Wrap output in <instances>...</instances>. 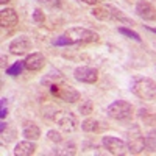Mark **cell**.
Here are the masks:
<instances>
[{"label":"cell","instance_id":"obj_1","mask_svg":"<svg viewBox=\"0 0 156 156\" xmlns=\"http://www.w3.org/2000/svg\"><path fill=\"white\" fill-rule=\"evenodd\" d=\"M131 92L142 100H156V81L147 76L136 78L131 84Z\"/></svg>","mask_w":156,"mask_h":156},{"label":"cell","instance_id":"obj_2","mask_svg":"<svg viewBox=\"0 0 156 156\" xmlns=\"http://www.w3.org/2000/svg\"><path fill=\"white\" fill-rule=\"evenodd\" d=\"M92 14L98 20H119V22H126V23L133 25L131 19L125 17L120 9H117V8H114L111 5H97V6H94Z\"/></svg>","mask_w":156,"mask_h":156},{"label":"cell","instance_id":"obj_3","mask_svg":"<svg viewBox=\"0 0 156 156\" xmlns=\"http://www.w3.org/2000/svg\"><path fill=\"white\" fill-rule=\"evenodd\" d=\"M69 39L70 44H90V42H97L98 41V34L94 33L92 30H87L83 27H73L69 28L66 33H64Z\"/></svg>","mask_w":156,"mask_h":156},{"label":"cell","instance_id":"obj_4","mask_svg":"<svg viewBox=\"0 0 156 156\" xmlns=\"http://www.w3.org/2000/svg\"><path fill=\"white\" fill-rule=\"evenodd\" d=\"M134 114V106L125 100H115L106 108V115L114 120H126Z\"/></svg>","mask_w":156,"mask_h":156},{"label":"cell","instance_id":"obj_5","mask_svg":"<svg viewBox=\"0 0 156 156\" xmlns=\"http://www.w3.org/2000/svg\"><path fill=\"white\" fill-rule=\"evenodd\" d=\"M126 145L131 154H139L145 150V137L142 134L139 125H133L126 131Z\"/></svg>","mask_w":156,"mask_h":156},{"label":"cell","instance_id":"obj_6","mask_svg":"<svg viewBox=\"0 0 156 156\" xmlns=\"http://www.w3.org/2000/svg\"><path fill=\"white\" fill-rule=\"evenodd\" d=\"M50 90H51V94H53L56 98L66 101V103H75L81 97L80 92H78L75 87H72L69 84H62L61 81L50 84Z\"/></svg>","mask_w":156,"mask_h":156},{"label":"cell","instance_id":"obj_7","mask_svg":"<svg viewBox=\"0 0 156 156\" xmlns=\"http://www.w3.org/2000/svg\"><path fill=\"white\" fill-rule=\"evenodd\" d=\"M101 142H103V147H105L111 154H114V156H123V154H128L129 153L126 142L122 140V139H119V137L105 136Z\"/></svg>","mask_w":156,"mask_h":156},{"label":"cell","instance_id":"obj_8","mask_svg":"<svg viewBox=\"0 0 156 156\" xmlns=\"http://www.w3.org/2000/svg\"><path fill=\"white\" fill-rule=\"evenodd\" d=\"M51 120L56 122V125L62 129V131H66V133H73L75 128H76L75 117L70 112H66V111H56Z\"/></svg>","mask_w":156,"mask_h":156},{"label":"cell","instance_id":"obj_9","mask_svg":"<svg viewBox=\"0 0 156 156\" xmlns=\"http://www.w3.org/2000/svg\"><path fill=\"white\" fill-rule=\"evenodd\" d=\"M73 76L76 81L94 84L98 80V70L95 67H90V66H80L73 70Z\"/></svg>","mask_w":156,"mask_h":156},{"label":"cell","instance_id":"obj_10","mask_svg":"<svg viewBox=\"0 0 156 156\" xmlns=\"http://www.w3.org/2000/svg\"><path fill=\"white\" fill-rule=\"evenodd\" d=\"M33 48V44L30 41L28 36H17L16 39H12V41L9 42V51L12 55H25L28 53V51Z\"/></svg>","mask_w":156,"mask_h":156},{"label":"cell","instance_id":"obj_11","mask_svg":"<svg viewBox=\"0 0 156 156\" xmlns=\"http://www.w3.org/2000/svg\"><path fill=\"white\" fill-rule=\"evenodd\" d=\"M23 62H25V69L27 70L37 72L45 66V56L42 53H39V51H34V53H30L27 58H25Z\"/></svg>","mask_w":156,"mask_h":156},{"label":"cell","instance_id":"obj_12","mask_svg":"<svg viewBox=\"0 0 156 156\" xmlns=\"http://www.w3.org/2000/svg\"><path fill=\"white\" fill-rule=\"evenodd\" d=\"M136 12L144 20H156V8L145 0H140L136 3Z\"/></svg>","mask_w":156,"mask_h":156},{"label":"cell","instance_id":"obj_13","mask_svg":"<svg viewBox=\"0 0 156 156\" xmlns=\"http://www.w3.org/2000/svg\"><path fill=\"white\" fill-rule=\"evenodd\" d=\"M17 22H19V16L12 8H3L0 11V23H2V27L11 28L14 25H17Z\"/></svg>","mask_w":156,"mask_h":156},{"label":"cell","instance_id":"obj_14","mask_svg":"<svg viewBox=\"0 0 156 156\" xmlns=\"http://www.w3.org/2000/svg\"><path fill=\"white\" fill-rule=\"evenodd\" d=\"M22 134H23L25 139L37 140L39 137H41V128L31 120H25L23 125H22Z\"/></svg>","mask_w":156,"mask_h":156},{"label":"cell","instance_id":"obj_15","mask_svg":"<svg viewBox=\"0 0 156 156\" xmlns=\"http://www.w3.org/2000/svg\"><path fill=\"white\" fill-rule=\"evenodd\" d=\"M81 128H83V131L86 133H101V131H105V129L108 128L106 123H103L101 120H97V119H86L83 123H81Z\"/></svg>","mask_w":156,"mask_h":156},{"label":"cell","instance_id":"obj_16","mask_svg":"<svg viewBox=\"0 0 156 156\" xmlns=\"http://www.w3.org/2000/svg\"><path fill=\"white\" fill-rule=\"evenodd\" d=\"M36 140H30V139H27V140H22V142H19V144L16 145V148H14V153L16 156H30V154H33L34 151H36V144H34Z\"/></svg>","mask_w":156,"mask_h":156},{"label":"cell","instance_id":"obj_17","mask_svg":"<svg viewBox=\"0 0 156 156\" xmlns=\"http://www.w3.org/2000/svg\"><path fill=\"white\" fill-rule=\"evenodd\" d=\"M139 117H140V120L144 122L145 125L148 126H156V112L147 109V108H142L139 109Z\"/></svg>","mask_w":156,"mask_h":156},{"label":"cell","instance_id":"obj_18","mask_svg":"<svg viewBox=\"0 0 156 156\" xmlns=\"http://www.w3.org/2000/svg\"><path fill=\"white\" fill-rule=\"evenodd\" d=\"M145 150L156 153V129H150L145 134Z\"/></svg>","mask_w":156,"mask_h":156},{"label":"cell","instance_id":"obj_19","mask_svg":"<svg viewBox=\"0 0 156 156\" xmlns=\"http://www.w3.org/2000/svg\"><path fill=\"white\" fill-rule=\"evenodd\" d=\"M58 145H61V147L55 151V153H58V154H70V156H72V154L76 153V147L72 144V142L69 144V142H64V140H62L61 144H58Z\"/></svg>","mask_w":156,"mask_h":156},{"label":"cell","instance_id":"obj_20","mask_svg":"<svg viewBox=\"0 0 156 156\" xmlns=\"http://www.w3.org/2000/svg\"><path fill=\"white\" fill-rule=\"evenodd\" d=\"M23 67H25V62H23V61H17V62L12 64L11 67H8V69H6V75L17 76V75H20V73H22Z\"/></svg>","mask_w":156,"mask_h":156},{"label":"cell","instance_id":"obj_21","mask_svg":"<svg viewBox=\"0 0 156 156\" xmlns=\"http://www.w3.org/2000/svg\"><path fill=\"white\" fill-rule=\"evenodd\" d=\"M92 111H94V105L90 100H83L80 105H78V112L83 114V115H89Z\"/></svg>","mask_w":156,"mask_h":156},{"label":"cell","instance_id":"obj_22","mask_svg":"<svg viewBox=\"0 0 156 156\" xmlns=\"http://www.w3.org/2000/svg\"><path fill=\"white\" fill-rule=\"evenodd\" d=\"M47 137H48L50 142H53V144H61V142L64 140L62 134L59 131H56V129H50V131L47 133Z\"/></svg>","mask_w":156,"mask_h":156},{"label":"cell","instance_id":"obj_23","mask_svg":"<svg viewBox=\"0 0 156 156\" xmlns=\"http://www.w3.org/2000/svg\"><path fill=\"white\" fill-rule=\"evenodd\" d=\"M119 33H122V34H125V36H128V37L134 39V41H137V42L142 41V37H140L134 30H129V28H125V27H119Z\"/></svg>","mask_w":156,"mask_h":156},{"label":"cell","instance_id":"obj_24","mask_svg":"<svg viewBox=\"0 0 156 156\" xmlns=\"http://www.w3.org/2000/svg\"><path fill=\"white\" fill-rule=\"evenodd\" d=\"M33 19H34V22H36L37 25H41V23H44L45 16H44V12H42L41 9H34V12H33Z\"/></svg>","mask_w":156,"mask_h":156},{"label":"cell","instance_id":"obj_25","mask_svg":"<svg viewBox=\"0 0 156 156\" xmlns=\"http://www.w3.org/2000/svg\"><path fill=\"white\" fill-rule=\"evenodd\" d=\"M53 45H70V42H69V39L62 34V36H59V37L55 39V41H53Z\"/></svg>","mask_w":156,"mask_h":156},{"label":"cell","instance_id":"obj_26","mask_svg":"<svg viewBox=\"0 0 156 156\" xmlns=\"http://www.w3.org/2000/svg\"><path fill=\"white\" fill-rule=\"evenodd\" d=\"M39 2H42L44 5H47V6H50V8H55V6L59 5L58 0H39Z\"/></svg>","mask_w":156,"mask_h":156},{"label":"cell","instance_id":"obj_27","mask_svg":"<svg viewBox=\"0 0 156 156\" xmlns=\"http://www.w3.org/2000/svg\"><path fill=\"white\" fill-rule=\"evenodd\" d=\"M6 98H2V112H0V117H2V119H5L6 117Z\"/></svg>","mask_w":156,"mask_h":156},{"label":"cell","instance_id":"obj_28","mask_svg":"<svg viewBox=\"0 0 156 156\" xmlns=\"http://www.w3.org/2000/svg\"><path fill=\"white\" fill-rule=\"evenodd\" d=\"M78 2H83V3H86V5H95L98 0H78Z\"/></svg>","mask_w":156,"mask_h":156},{"label":"cell","instance_id":"obj_29","mask_svg":"<svg viewBox=\"0 0 156 156\" xmlns=\"http://www.w3.org/2000/svg\"><path fill=\"white\" fill-rule=\"evenodd\" d=\"M0 2H2V3L5 5V3H8V2H11V0H0Z\"/></svg>","mask_w":156,"mask_h":156},{"label":"cell","instance_id":"obj_30","mask_svg":"<svg viewBox=\"0 0 156 156\" xmlns=\"http://www.w3.org/2000/svg\"><path fill=\"white\" fill-rule=\"evenodd\" d=\"M147 28H148L150 31H153V33H156V28H150V27H147Z\"/></svg>","mask_w":156,"mask_h":156}]
</instances>
